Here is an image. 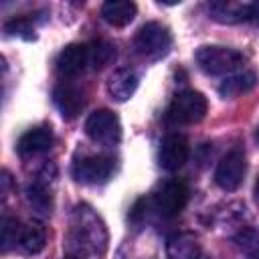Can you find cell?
Segmentation results:
<instances>
[{
	"mask_svg": "<svg viewBox=\"0 0 259 259\" xmlns=\"http://www.w3.org/2000/svg\"><path fill=\"white\" fill-rule=\"evenodd\" d=\"M170 45H172L170 30L160 22H146L144 26H140V30L134 36V49L138 51V55L148 59H158L166 55Z\"/></svg>",
	"mask_w": 259,
	"mask_h": 259,
	"instance_id": "4",
	"label": "cell"
},
{
	"mask_svg": "<svg viewBox=\"0 0 259 259\" xmlns=\"http://www.w3.org/2000/svg\"><path fill=\"white\" fill-rule=\"evenodd\" d=\"M53 101H55L59 113H61L65 119H75V117L81 113L83 105H85L83 93H81L77 87L69 85V83H61V85L55 87V91H53Z\"/></svg>",
	"mask_w": 259,
	"mask_h": 259,
	"instance_id": "13",
	"label": "cell"
},
{
	"mask_svg": "<svg viewBox=\"0 0 259 259\" xmlns=\"http://www.w3.org/2000/svg\"><path fill=\"white\" fill-rule=\"evenodd\" d=\"M255 194H257V198H259V178H257V182H255Z\"/></svg>",
	"mask_w": 259,
	"mask_h": 259,
	"instance_id": "23",
	"label": "cell"
},
{
	"mask_svg": "<svg viewBox=\"0 0 259 259\" xmlns=\"http://www.w3.org/2000/svg\"><path fill=\"white\" fill-rule=\"evenodd\" d=\"M4 32L8 36H22L26 40L34 38V26L32 22L26 18V16H16V18H10L6 24H4Z\"/></svg>",
	"mask_w": 259,
	"mask_h": 259,
	"instance_id": "21",
	"label": "cell"
},
{
	"mask_svg": "<svg viewBox=\"0 0 259 259\" xmlns=\"http://www.w3.org/2000/svg\"><path fill=\"white\" fill-rule=\"evenodd\" d=\"M186 160H188V140L182 134H176V132L168 134L160 144V152H158L160 166L168 172H174Z\"/></svg>",
	"mask_w": 259,
	"mask_h": 259,
	"instance_id": "10",
	"label": "cell"
},
{
	"mask_svg": "<svg viewBox=\"0 0 259 259\" xmlns=\"http://www.w3.org/2000/svg\"><path fill=\"white\" fill-rule=\"evenodd\" d=\"M18 249L26 255H36L45 249L47 245V229L36 223V221H30V223H24L20 227V233H18Z\"/></svg>",
	"mask_w": 259,
	"mask_h": 259,
	"instance_id": "16",
	"label": "cell"
},
{
	"mask_svg": "<svg viewBox=\"0 0 259 259\" xmlns=\"http://www.w3.org/2000/svg\"><path fill=\"white\" fill-rule=\"evenodd\" d=\"M65 259H81V257H79V255H73V253H71V255H67Z\"/></svg>",
	"mask_w": 259,
	"mask_h": 259,
	"instance_id": "24",
	"label": "cell"
},
{
	"mask_svg": "<svg viewBox=\"0 0 259 259\" xmlns=\"http://www.w3.org/2000/svg\"><path fill=\"white\" fill-rule=\"evenodd\" d=\"M87 65H89L87 63V47L79 45V42L67 45L57 55V61H55L57 73L61 77H77L79 73H83V69Z\"/></svg>",
	"mask_w": 259,
	"mask_h": 259,
	"instance_id": "11",
	"label": "cell"
},
{
	"mask_svg": "<svg viewBox=\"0 0 259 259\" xmlns=\"http://www.w3.org/2000/svg\"><path fill=\"white\" fill-rule=\"evenodd\" d=\"M138 6L130 0H107L101 6V16L111 26H125L136 18Z\"/></svg>",
	"mask_w": 259,
	"mask_h": 259,
	"instance_id": "17",
	"label": "cell"
},
{
	"mask_svg": "<svg viewBox=\"0 0 259 259\" xmlns=\"http://www.w3.org/2000/svg\"><path fill=\"white\" fill-rule=\"evenodd\" d=\"M257 83V77L255 73L251 71H241V73H235V75H229L221 85H219V93L225 97V99H231V97H237L249 89H253Z\"/></svg>",
	"mask_w": 259,
	"mask_h": 259,
	"instance_id": "19",
	"label": "cell"
},
{
	"mask_svg": "<svg viewBox=\"0 0 259 259\" xmlns=\"http://www.w3.org/2000/svg\"><path fill=\"white\" fill-rule=\"evenodd\" d=\"M111 172H113V160L101 154L85 156L73 164V176L77 182L83 184H101L111 176Z\"/></svg>",
	"mask_w": 259,
	"mask_h": 259,
	"instance_id": "9",
	"label": "cell"
},
{
	"mask_svg": "<svg viewBox=\"0 0 259 259\" xmlns=\"http://www.w3.org/2000/svg\"><path fill=\"white\" fill-rule=\"evenodd\" d=\"M138 89V75L127 69V67H119L115 69L111 75H109V81H107V91L111 95V99L123 103L127 101Z\"/></svg>",
	"mask_w": 259,
	"mask_h": 259,
	"instance_id": "15",
	"label": "cell"
},
{
	"mask_svg": "<svg viewBox=\"0 0 259 259\" xmlns=\"http://www.w3.org/2000/svg\"><path fill=\"white\" fill-rule=\"evenodd\" d=\"M26 202L40 217H49L53 210V196H51V190L47 188V184L42 180H34L32 184H28Z\"/></svg>",
	"mask_w": 259,
	"mask_h": 259,
	"instance_id": "18",
	"label": "cell"
},
{
	"mask_svg": "<svg viewBox=\"0 0 259 259\" xmlns=\"http://www.w3.org/2000/svg\"><path fill=\"white\" fill-rule=\"evenodd\" d=\"M53 146V132L49 125H36L24 132L16 144V150L22 158H32L36 154L47 152Z\"/></svg>",
	"mask_w": 259,
	"mask_h": 259,
	"instance_id": "12",
	"label": "cell"
},
{
	"mask_svg": "<svg viewBox=\"0 0 259 259\" xmlns=\"http://www.w3.org/2000/svg\"><path fill=\"white\" fill-rule=\"evenodd\" d=\"M186 202H188V186L178 178L164 180L154 192V206L166 219L176 217L186 206Z\"/></svg>",
	"mask_w": 259,
	"mask_h": 259,
	"instance_id": "5",
	"label": "cell"
},
{
	"mask_svg": "<svg viewBox=\"0 0 259 259\" xmlns=\"http://www.w3.org/2000/svg\"><path fill=\"white\" fill-rule=\"evenodd\" d=\"M113 59H115V47L105 38H97L87 47V63L93 71H101Z\"/></svg>",
	"mask_w": 259,
	"mask_h": 259,
	"instance_id": "20",
	"label": "cell"
},
{
	"mask_svg": "<svg viewBox=\"0 0 259 259\" xmlns=\"http://www.w3.org/2000/svg\"><path fill=\"white\" fill-rule=\"evenodd\" d=\"M208 14L217 22H259V2H229L214 0L208 6Z\"/></svg>",
	"mask_w": 259,
	"mask_h": 259,
	"instance_id": "7",
	"label": "cell"
},
{
	"mask_svg": "<svg viewBox=\"0 0 259 259\" xmlns=\"http://www.w3.org/2000/svg\"><path fill=\"white\" fill-rule=\"evenodd\" d=\"M204 113H206V97L192 89L176 93L168 105V119L180 125L196 123L204 117Z\"/></svg>",
	"mask_w": 259,
	"mask_h": 259,
	"instance_id": "3",
	"label": "cell"
},
{
	"mask_svg": "<svg viewBox=\"0 0 259 259\" xmlns=\"http://www.w3.org/2000/svg\"><path fill=\"white\" fill-rule=\"evenodd\" d=\"M20 223L12 217H4L2 219V227H0V241H2V251H8L12 245L18 243V233H20Z\"/></svg>",
	"mask_w": 259,
	"mask_h": 259,
	"instance_id": "22",
	"label": "cell"
},
{
	"mask_svg": "<svg viewBox=\"0 0 259 259\" xmlns=\"http://www.w3.org/2000/svg\"><path fill=\"white\" fill-rule=\"evenodd\" d=\"M196 65L206 73V75H225V73H233L235 69H239L245 61V57L229 47H219V45H208V47H200L194 55Z\"/></svg>",
	"mask_w": 259,
	"mask_h": 259,
	"instance_id": "2",
	"label": "cell"
},
{
	"mask_svg": "<svg viewBox=\"0 0 259 259\" xmlns=\"http://www.w3.org/2000/svg\"><path fill=\"white\" fill-rule=\"evenodd\" d=\"M257 140H259V127H257Z\"/></svg>",
	"mask_w": 259,
	"mask_h": 259,
	"instance_id": "25",
	"label": "cell"
},
{
	"mask_svg": "<svg viewBox=\"0 0 259 259\" xmlns=\"http://www.w3.org/2000/svg\"><path fill=\"white\" fill-rule=\"evenodd\" d=\"M69 241L79 253H103L107 249V229L101 217L87 204H77L73 210Z\"/></svg>",
	"mask_w": 259,
	"mask_h": 259,
	"instance_id": "1",
	"label": "cell"
},
{
	"mask_svg": "<svg viewBox=\"0 0 259 259\" xmlns=\"http://www.w3.org/2000/svg\"><path fill=\"white\" fill-rule=\"evenodd\" d=\"M166 255L168 259H198L200 243L194 233H188V231L174 233L166 241Z\"/></svg>",
	"mask_w": 259,
	"mask_h": 259,
	"instance_id": "14",
	"label": "cell"
},
{
	"mask_svg": "<svg viewBox=\"0 0 259 259\" xmlns=\"http://www.w3.org/2000/svg\"><path fill=\"white\" fill-rule=\"evenodd\" d=\"M245 170H247L245 152L241 148H233L221 158V162L214 170V182L223 190H237L243 182Z\"/></svg>",
	"mask_w": 259,
	"mask_h": 259,
	"instance_id": "8",
	"label": "cell"
},
{
	"mask_svg": "<svg viewBox=\"0 0 259 259\" xmlns=\"http://www.w3.org/2000/svg\"><path fill=\"white\" fill-rule=\"evenodd\" d=\"M85 134L103 146H113L121 138V123L117 115L109 109H97L93 111L85 121Z\"/></svg>",
	"mask_w": 259,
	"mask_h": 259,
	"instance_id": "6",
	"label": "cell"
}]
</instances>
